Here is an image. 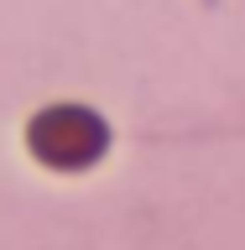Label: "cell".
<instances>
[{
  "label": "cell",
  "mask_w": 245,
  "mask_h": 250,
  "mask_svg": "<svg viewBox=\"0 0 245 250\" xmlns=\"http://www.w3.org/2000/svg\"><path fill=\"white\" fill-rule=\"evenodd\" d=\"M26 146L52 172H84L110 146V125L84 104H52L26 125Z\"/></svg>",
  "instance_id": "1"
}]
</instances>
